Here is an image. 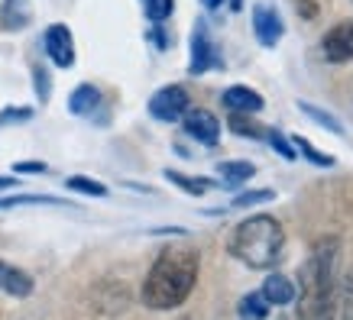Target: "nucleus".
Listing matches in <instances>:
<instances>
[{"label":"nucleus","instance_id":"obj_1","mask_svg":"<svg viewBox=\"0 0 353 320\" xmlns=\"http://www.w3.org/2000/svg\"><path fill=\"white\" fill-rule=\"evenodd\" d=\"M201 256L192 246H169L152 262L150 275L143 281V304L150 310H172L185 304L198 281Z\"/></svg>","mask_w":353,"mask_h":320},{"label":"nucleus","instance_id":"obj_2","mask_svg":"<svg viewBox=\"0 0 353 320\" xmlns=\"http://www.w3.org/2000/svg\"><path fill=\"white\" fill-rule=\"evenodd\" d=\"M337 253L341 243L327 236L311 249L305 266L299 272V285H295V298H299V317L301 320H321L331 308L334 298V272H337Z\"/></svg>","mask_w":353,"mask_h":320},{"label":"nucleus","instance_id":"obj_3","mask_svg":"<svg viewBox=\"0 0 353 320\" xmlns=\"http://www.w3.org/2000/svg\"><path fill=\"white\" fill-rule=\"evenodd\" d=\"M282 249H285V230L269 213L246 217L230 233V253L250 268H272L282 259Z\"/></svg>","mask_w":353,"mask_h":320},{"label":"nucleus","instance_id":"obj_4","mask_svg":"<svg viewBox=\"0 0 353 320\" xmlns=\"http://www.w3.org/2000/svg\"><path fill=\"white\" fill-rule=\"evenodd\" d=\"M188 107H192V100H188V91H185L182 85L159 87V91L150 97V114L159 120V123H179Z\"/></svg>","mask_w":353,"mask_h":320},{"label":"nucleus","instance_id":"obj_5","mask_svg":"<svg viewBox=\"0 0 353 320\" xmlns=\"http://www.w3.org/2000/svg\"><path fill=\"white\" fill-rule=\"evenodd\" d=\"M46 55L52 58L55 68H72L75 65V39H72V30L65 23H52L43 36Z\"/></svg>","mask_w":353,"mask_h":320},{"label":"nucleus","instance_id":"obj_6","mask_svg":"<svg viewBox=\"0 0 353 320\" xmlns=\"http://www.w3.org/2000/svg\"><path fill=\"white\" fill-rule=\"evenodd\" d=\"M321 55L334 65H343L353 58V20H341L337 26L324 32L321 39Z\"/></svg>","mask_w":353,"mask_h":320},{"label":"nucleus","instance_id":"obj_7","mask_svg":"<svg viewBox=\"0 0 353 320\" xmlns=\"http://www.w3.org/2000/svg\"><path fill=\"white\" fill-rule=\"evenodd\" d=\"M182 127L188 136L204 142V146H217V139H221V120L204 107H188L182 117Z\"/></svg>","mask_w":353,"mask_h":320},{"label":"nucleus","instance_id":"obj_8","mask_svg":"<svg viewBox=\"0 0 353 320\" xmlns=\"http://www.w3.org/2000/svg\"><path fill=\"white\" fill-rule=\"evenodd\" d=\"M221 65V55H217L211 36H208V26L204 23H194L192 30V62H188V72L192 75H204Z\"/></svg>","mask_w":353,"mask_h":320},{"label":"nucleus","instance_id":"obj_9","mask_svg":"<svg viewBox=\"0 0 353 320\" xmlns=\"http://www.w3.org/2000/svg\"><path fill=\"white\" fill-rule=\"evenodd\" d=\"M253 32H256L259 45L272 49V45H279V39L285 36L282 17H279L272 7H266V3H256V7H253Z\"/></svg>","mask_w":353,"mask_h":320},{"label":"nucleus","instance_id":"obj_10","mask_svg":"<svg viewBox=\"0 0 353 320\" xmlns=\"http://www.w3.org/2000/svg\"><path fill=\"white\" fill-rule=\"evenodd\" d=\"M32 288H36V285H32L30 272H23V268H17L0 259V291H3V295H10V298H30Z\"/></svg>","mask_w":353,"mask_h":320},{"label":"nucleus","instance_id":"obj_11","mask_svg":"<svg viewBox=\"0 0 353 320\" xmlns=\"http://www.w3.org/2000/svg\"><path fill=\"white\" fill-rule=\"evenodd\" d=\"M224 107L230 114H259L263 110V97L246 85H234L224 91Z\"/></svg>","mask_w":353,"mask_h":320},{"label":"nucleus","instance_id":"obj_12","mask_svg":"<svg viewBox=\"0 0 353 320\" xmlns=\"http://www.w3.org/2000/svg\"><path fill=\"white\" fill-rule=\"evenodd\" d=\"M101 104H104V97H101V91L94 85H78L72 91V97H68V110L75 117H94L101 110Z\"/></svg>","mask_w":353,"mask_h":320},{"label":"nucleus","instance_id":"obj_13","mask_svg":"<svg viewBox=\"0 0 353 320\" xmlns=\"http://www.w3.org/2000/svg\"><path fill=\"white\" fill-rule=\"evenodd\" d=\"M263 298L272 304V308H285V304H292L295 301V281L285 275H279V272H272V275L263 281Z\"/></svg>","mask_w":353,"mask_h":320},{"label":"nucleus","instance_id":"obj_14","mask_svg":"<svg viewBox=\"0 0 353 320\" xmlns=\"http://www.w3.org/2000/svg\"><path fill=\"white\" fill-rule=\"evenodd\" d=\"M217 175H221V184H224V188H240V184H246L256 175V165L246 159L221 162V165H217Z\"/></svg>","mask_w":353,"mask_h":320},{"label":"nucleus","instance_id":"obj_15","mask_svg":"<svg viewBox=\"0 0 353 320\" xmlns=\"http://www.w3.org/2000/svg\"><path fill=\"white\" fill-rule=\"evenodd\" d=\"M269 310H272V304L263 298V291H250V295H243L240 304H236L240 320H266Z\"/></svg>","mask_w":353,"mask_h":320},{"label":"nucleus","instance_id":"obj_16","mask_svg":"<svg viewBox=\"0 0 353 320\" xmlns=\"http://www.w3.org/2000/svg\"><path fill=\"white\" fill-rule=\"evenodd\" d=\"M299 110L305 114V117H311L318 127L324 129H331L334 136H343V127H341V120L334 117V114H327V110H321V107H314V104H299Z\"/></svg>","mask_w":353,"mask_h":320},{"label":"nucleus","instance_id":"obj_17","mask_svg":"<svg viewBox=\"0 0 353 320\" xmlns=\"http://www.w3.org/2000/svg\"><path fill=\"white\" fill-rule=\"evenodd\" d=\"M230 129L236 136H250V139H266V129L256 127V120H250V114H230Z\"/></svg>","mask_w":353,"mask_h":320},{"label":"nucleus","instance_id":"obj_18","mask_svg":"<svg viewBox=\"0 0 353 320\" xmlns=\"http://www.w3.org/2000/svg\"><path fill=\"white\" fill-rule=\"evenodd\" d=\"M292 146H295V152H299V156H305V159H308L311 165H318V169H331V165H334L331 156L318 152L305 136H295V139H292Z\"/></svg>","mask_w":353,"mask_h":320},{"label":"nucleus","instance_id":"obj_19","mask_svg":"<svg viewBox=\"0 0 353 320\" xmlns=\"http://www.w3.org/2000/svg\"><path fill=\"white\" fill-rule=\"evenodd\" d=\"M165 178H169L172 184H179L182 191H188V194H204L208 188H211V182H204V178H188V175H182V171H175V169H169L165 171Z\"/></svg>","mask_w":353,"mask_h":320},{"label":"nucleus","instance_id":"obj_20","mask_svg":"<svg viewBox=\"0 0 353 320\" xmlns=\"http://www.w3.org/2000/svg\"><path fill=\"white\" fill-rule=\"evenodd\" d=\"M143 10H146L152 26H162L175 10V0H143Z\"/></svg>","mask_w":353,"mask_h":320},{"label":"nucleus","instance_id":"obj_21","mask_svg":"<svg viewBox=\"0 0 353 320\" xmlns=\"http://www.w3.org/2000/svg\"><path fill=\"white\" fill-rule=\"evenodd\" d=\"M68 191H78V194H88V198H104L108 194V184L94 182V178H85V175H75V178H68Z\"/></svg>","mask_w":353,"mask_h":320},{"label":"nucleus","instance_id":"obj_22","mask_svg":"<svg viewBox=\"0 0 353 320\" xmlns=\"http://www.w3.org/2000/svg\"><path fill=\"white\" fill-rule=\"evenodd\" d=\"M337 308H341V320H353V268L343 275V281H341V298H337Z\"/></svg>","mask_w":353,"mask_h":320},{"label":"nucleus","instance_id":"obj_23","mask_svg":"<svg viewBox=\"0 0 353 320\" xmlns=\"http://www.w3.org/2000/svg\"><path fill=\"white\" fill-rule=\"evenodd\" d=\"M266 142L282 156V159H289V162L299 159V152H295V146H292V139H285L279 129H266Z\"/></svg>","mask_w":353,"mask_h":320},{"label":"nucleus","instance_id":"obj_24","mask_svg":"<svg viewBox=\"0 0 353 320\" xmlns=\"http://www.w3.org/2000/svg\"><path fill=\"white\" fill-rule=\"evenodd\" d=\"M36 204H62V201L46 198V194H20V198H3L0 207H36Z\"/></svg>","mask_w":353,"mask_h":320},{"label":"nucleus","instance_id":"obj_25","mask_svg":"<svg viewBox=\"0 0 353 320\" xmlns=\"http://www.w3.org/2000/svg\"><path fill=\"white\" fill-rule=\"evenodd\" d=\"M32 107H7L0 110V127H13V123H30Z\"/></svg>","mask_w":353,"mask_h":320},{"label":"nucleus","instance_id":"obj_26","mask_svg":"<svg viewBox=\"0 0 353 320\" xmlns=\"http://www.w3.org/2000/svg\"><path fill=\"white\" fill-rule=\"evenodd\" d=\"M272 198H276V194L269 191V188H263V191H243L234 198V207H256V204L272 201Z\"/></svg>","mask_w":353,"mask_h":320},{"label":"nucleus","instance_id":"obj_27","mask_svg":"<svg viewBox=\"0 0 353 320\" xmlns=\"http://www.w3.org/2000/svg\"><path fill=\"white\" fill-rule=\"evenodd\" d=\"M32 85H36V94L39 100H49V72H46L43 65H32Z\"/></svg>","mask_w":353,"mask_h":320},{"label":"nucleus","instance_id":"obj_28","mask_svg":"<svg viewBox=\"0 0 353 320\" xmlns=\"http://www.w3.org/2000/svg\"><path fill=\"white\" fill-rule=\"evenodd\" d=\"M295 10H299L305 20H314V17H318V7H314V0H295Z\"/></svg>","mask_w":353,"mask_h":320},{"label":"nucleus","instance_id":"obj_29","mask_svg":"<svg viewBox=\"0 0 353 320\" xmlns=\"http://www.w3.org/2000/svg\"><path fill=\"white\" fill-rule=\"evenodd\" d=\"M49 169V165H46V162H17V165H13V171H39V175H43V171Z\"/></svg>","mask_w":353,"mask_h":320},{"label":"nucleus","instance_id":"obj_30","mask_svg":"<svg viewBox=\"0 0 353 320\" xmlns=\"http://www.w3.org/2000/svg\"><path fill=\"white\" fill-rule=\"evenodd\" d=\"M13 184H17L13 175H0V191H7V188H13Z\"/></svg>","mask_w":353,"mask_h":320},{"label":"nucleus","instance_id":"obj_31","mask_svg":"<svg viewBox=\"0 0 353 320\" xmlns=\"http://www.w3.org/2000/svg\"><path fill=\"white\" fill-rule=\"evenodd\" d=\"M204 7H208V10H221V7H224L227 0H201Z\"/></svg>","mask_w":353,"mask_h":320},{"label":"nucleus","instance_id":"obj_32","mask_svg":"<svg viewBox=\"0 0 353 320\" xmlns=\"http://www.w3.org/2000/svg\"><path fill=\"white\" fill-rule=\"evenodd\" d=\"M227 3H230V10H236V13L243 10V0H227Z\"/></svg>","mask_w":353,"mask_h":320}]
</instances>
